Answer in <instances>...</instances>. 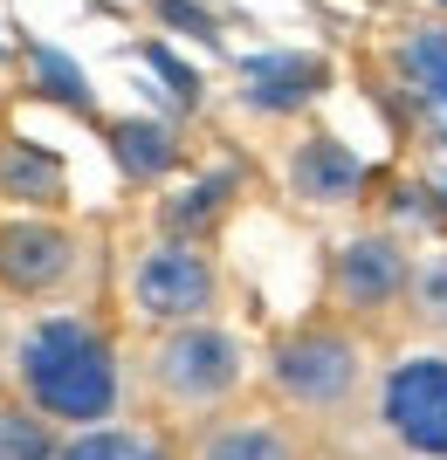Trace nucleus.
Returning a JSON list of instances; mask_svg holds the SVG:
<instances>
[{
	"label": "nucleus",
	"instance_id": "1",
	"mask_svg": "<svg viewBox=\"0 0 447 460\" xmlns=\"http://www.w3.org/2000/svg\"><path fill=\"white\" fill-rule=\"evenodd\" d=\"M7 378L41 420L56 426H97L124 405V365L111 330L90 316H35L7 344Z\"/></svg>",
	"mask_w": 447,
	"mask_h": 460
},
{
	"label": "nucleus",
	"instance_id": "2",
	"mask_svg": "<svg viewBox=\"0 0 447 460\" xmlns=\"http://www.w3.org/2000/svg\"><path fill=\"white\" fill-rule=\"evenodd\" d=\"M248 385V344L241 330L214 323V316H193V323H158L152 350H145V392H152L158 412L173 420H214L241 399Z\"/></svg>",
	"mask_w": 447,
	"mask_h": 460
},
{
	"label": "nucleus",
	"instance_id": "3",
	"mask_svg": "<svg viewBox=\"0 0 447 460\" xmlns=\"http://www.w3.org/2000/svg\"><path fill=\"white\" fill-rule=\"evenodd\" d=\"M365 337L358 323L331 316V323H296L282 330L262 358V385L269 399L296 420H344L351 405L365 399Z\"/></svg>",
	"mask_w": 447,
	"mask_h": 460
},
{
	"label": "nucleus",
	"instance_id": "4",
	"mask_svg": "<svg viewBox=\"0 0 447 460\" xmlns=\"http://www.w3.org/2000/svg\"><path fill=\"white\" fill-rule=\"evenodd\" d=\"M386 440L413 460H447V350H407L371 385Z\"/></svg>",
	"mask_w": 447,
	"mask_h": 460
},
{
	"label": "nucleus",
	"instance_id": "5",
	"mask_svg": "<svg viewBox=\"0 0 447 460\" xmlns=\"http://www.w3.org/2000/svg\"><path fill=\"white\" fill-rule=\"evenodd\" d=\"M413 261L407 241L386 227L371 234H351L331 248V269H324V303L344 316V323H386L392 309H407V288H413Z\"/></svg>",
	"mask_w": 447,
	"mask_h": 460
},
{
	"label": "nucleus",
	"instance_id": "6",
	"mask_svg": "<svg viewBox=\"0 0 447 460\" xmlns=\"http://www.w3.org/2000/svg\"><path fill=\"white\" fill-rule=\"evenodd\" d=\"M131 303L152 323H193L220 309V261L200 234H165L131 261Z\"/></svg>",
	"mask_w": 447,
	"mask_h": 460
},
{
	"label": "nucleus",
	"instance_id": "7",
	"mask_svg": "<svg viewBox=\"0 0 447 460\" xmlns=\"http://www.w3.org/2000/svg\"><path fill=\"white\" fill-rule=\"evenodd\" d=\"M83 248L56 220H7L0 227V288L7 296H56L76 275Z\"/></svg>",
	"mask_w": 447,
	"mask_h": 460
},
{
	"label": "nucleus",
	"instance_id": "8",
	"mask_svg": "<svg viewBox=\"0 0 447 460\" xmlns=\"http://www.w3.org/2000/svg\"><path fill=\"white\" fill-rule=\"evenodd\" d=\"M179 460H310V447L282 420V405H275V412H241V405H228V412L193 426V440H186Z\"/></svg>",
	"mask_w": 447,
	"mask_h": 460
},
{
	"label": "nucleus",
	"instance_id": "9",
	"mask_svg": "<svg viewBox=\"0 0 447 460\" xmlns=\"http://www.w3.org/2000/svg\"><path fill=\"white\" fill-rule=\"evenodd\" d=\"M290 192L303 207H351L365 192V165L337 137H303L290 152Z\"/></svg>",
	"mask_w": 447,
	"mask_h": 460
},
{
	"label": "nucleus",
	"instance_id": "10",
	"mask_svg": "<svg viewBox=\"0 0 447 460\" xmlns=\"http://www.w3.org/2000/svg\"><path fill=\"white\" fill-rule=\"evenodd\" d=\"M392 62H399V76L427 103L447 111V21H413L407 35H399V49H392Z\"/></svg>",
	"mask_w": 447,
	"mask_h": 460
},
{
	"label": "nucleus",
	"instance_id": "11",
	"mask_svg": "<svg viewBox=\"0 0 447 460\" xmlns=\"http://www.w3.org/2000/svg\"><path fill=\"white\" fill-rule=\"evenodd\" d=\"M56 460H179V454L158 433H145V426H103L97 420V426H76Z\"/></svg>",
	"mask_w": 447,
	"mask_h": 460
},
{
	"label": "nucleus",
	"instance_id": "12",
	"mask_svg": "<svg viewBox=\"0 0 447 460\" xmlns=\"http://www.w3.org/2000/svg\"><path fill=\"white\" fill-rule=\"evenodd\" d=\"M49 426L56 420H41L28 399H0V460H56L62 440Z\"/></svg>",
	"mask_w": 447,
	"mask_h": 460
},
{
	"label": "nucleus",
	"instance_id": "13",
	"mask_svg": "<svg viewBox=\"0 0 447 460\" xmlns=\"http://www.w3.org/2000/svg\"><path fill=\"white\" fill-rule=\"evenodd\" d=\"M407 309H413V323H420V330L447 337V248H441V254H427V261H413Z\"/></svg>",
	"mask_w": 447,
	"mask_h": 460
},
{
	"label": "nucleus",
	"instance_id": "14",
	"mask_svg": "<svg viewBox=\"0 0 447 460\" xmlns=\"http://www.w3.org/2000/svg\"><path fill=\"white\" fill-rule=\"evenodd\" d=\"M7 186H14L21 199H56L62 165H56V158H35V152H14V158H7Z\"/></svg>",
	"mask_w": 447,
	"mask_h": 460
}]
</instances>
